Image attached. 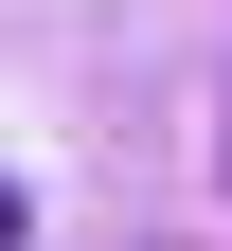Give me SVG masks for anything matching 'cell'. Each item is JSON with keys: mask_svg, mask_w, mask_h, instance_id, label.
I'll return each mask as SVG.
<instances>
[{"mask_svg": "<svg viewBox=\"0 0 232 251\" xmlns=\"http://www.w3.org/2000/svg\"><path fill=\"white\" fill-rule=\"evenodd\" d=\"M0 251H18V179H0Z\"/></svg>", "mask_w": 232, "mask_h": 251, "instance_id": "obj_1", "label": "cell"}]
</instances>
